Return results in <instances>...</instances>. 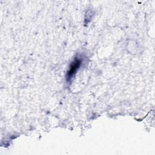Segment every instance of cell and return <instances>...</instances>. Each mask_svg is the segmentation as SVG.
<instances>
[{
	"mask_svg": "<svg viewBox=\"0 0 155 155\" xmlns=\"http://www.w3.org/2000/svg\"><path fill=\"white\" fill-rule=\"evenodd\" d=\"M81 59L79 57H76L70 65V68L67 73V81H70L76 74L77 70L81 66Z\"/></svg>",
	"mask_w": 155,
	"mask_h": 155,
	"instance_id": "cell-1",
	"label": "cell"
}]
</instances>
